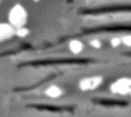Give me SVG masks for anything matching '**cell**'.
<instances>
[{
    "label": "cell",
    "mask_w": 131,
    "mask_h": 117,
    "mask_svg": "<svg viewBox=\"0 0 131 117\" xmlns=\"http://www.w3.org/2000/svg\"><path fill=\"white\" fill-rule=\"evenodd\" d=\"M28 20V12L25 6L21 3L13 5L8 13V22L15 28L26 26Z\"/></svg>",
    "instance_id": "6da1fadb"
},
{
    "label": "cell",
    "mask_w": 131,
    "mask_h": 117,
    "mask_svg": "<svg viewBox=\"0 0 131 117\" xmlns=\"http://www.w3.org/2000/svg\"><path fill=\"white\" fill-rule=\"evenodd\" d=\"M131 89V78L122 77L114 81L110 85V91L115 95H129Z\"/></svg>",
    "instance_id": "7a4b0ae2"
},
{
    "label": "cell",
    "mask_w": 131,
    "mask_h": 117,
    "mask_svg": "<svg viewBox=\"0 0 131 117\" xmlns=\"http://www.w3.org/2000/svg\"><path fill=\"white\" fill-rule=\"evenodd\" d=\"M104 83V78L101 76L95 75L86 77L81 79L78 82V87L81 91L88 92L98 89Z\"/></svg>",
    "instance_id": "3957f363"
},
{
    "label": "cell",
    "mask_w": 131,
    "mask_h": 117,
    "mask_svg": "<svg viewBox=\"0 0 131 117\" xmlns=\"http://www.w3.org/2000/svg\"><path fill=\"white\" fill-rule=\"evenodd\" d=\"M15 37V28L8 22H0V43L10 41Z\"/></svg>",
    "instance_id": "277c9868"
},
{
    "label": "cell",
    "mask_w": 131,
    "mask_h": 117,
    "mask_svg": "<svg viewBox=\"0 0 131 117\" xmlns=\"http://www.w3.org/2000/svg\"><path fill=\"white\" fill-rule=\"evenodd\" d=\"M68 47L69 51L74 55H78L81 54L84 50V42L81 41L80 39H77V38H74L68 42Z\"/></svg>",
    "instance_id": "5b68a950"
},
{
    "label": "cell",
    "mask_w": 131,
    "mask_h": 117,
    "mask_svg": "<svg viewBox=\"0 0 131 117\" xmlns=\"http://www.w3.org/2000/svg\"><path fill=\"white\" fill-rule=\"evenodd\" d=\"M63 90L61 87L57 86V85H51L48 87L45 90V94L51 99H57L61 97L63 95Z\"/></svg>",
    "instance_id": "8992f818"
},
{
    "label": "cell",
    "mask_w": 131,
    "mask_h": 117,
    "mask_svg": "<svg viewBox=\"0 0 131 117\" xmlns=\"http://www.w3.org/2000/svg\"><path fill=\"white\" fill-rule=\"evenodd\" d=\"M30 34V30L26 26L20 27L15 29V37H17L21 39L26 38Z\"/></svg>",
    "instance_id": "52a82bcc"
},
{
    "label": "cell",
    "mask_w": 131,
    "mask_h": 117,
    "mask_svg": "<svg viewBox=\"0 0 131 117\" xmlns=\"http://www.w3.org/2000/svg\"><path fill=\"white\" fill-rule=\"evenodd\" d=\"M88 44L92 48L95 50H98L101 48L103 46V42L99 38H92L91 40H90Z\"/></svg>",
    "instance_id": "ba28073f"
},
{
    "label": "cell",
    "mask_w": 131,
    "mask_h": 117,
    "mask_svg": "<svg viewBox=\"0 0 131 117\" xmlns=\"http://www.w3.org/2000/svg\"><path fill=\"white\" fill-rule=\"evenodd\" d=\"M110 44L113 48H117L118 47H120L122 44V41H121V38L115 36L111 38L110 40Z\"/></svg>",
    "instance_id": "9c48e42d"
},
{
    "label": "cell",
    "mask_w": 131,
    "mask_h": 117,
    "mask_svg": "<svg viewBox=\"0 0 131 117\" xmlns=\"http://www.w3.org/2000/svg\"><path fill=\"white\" fill-rule=\"evenodd\" d=\"M121 41L123 45H124L127 48H131V34L124 35L121 38Z\"/></svg>",
    "instance_id": "30bf717a"
},
{
    "label": "cell",
    "mask_w": 131,
    "mask_h": 117,
    "mask_svg": "<svg viewBox=\"0 0 131 117\" xmlns=\"http://www.w3.org/2000/svg\"><path fill=\"white\" fill-rule=\"evenodd\" d=\"M32 2H41V0H31Z\"/></svg>",
    "instance_id": "8fae6325"
},
{
    "label": "cell",
    "mask_w": 131,
    "mask_h": 117,
    "mask_svg": "<svg viewBox=\"0 0 131 117\" xmlns=\"http://www.w3.org/2000/svg\"><path fill=\"white\" fill-rule=\"evenodd\" d=\"M129 95L131 97V89H130V94H129Z\"/></svg>",
    "instance_id": "7c38bea8"
}]
</instances>
